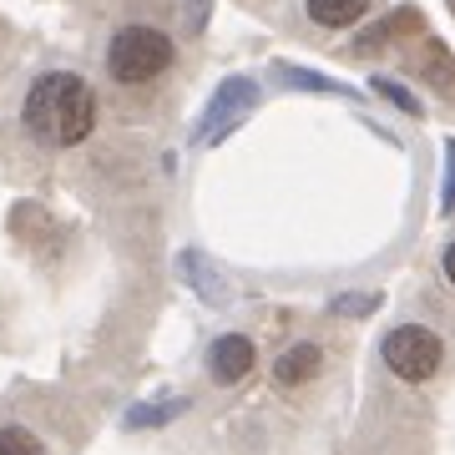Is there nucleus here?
Returning a JSON list of instances; mask_svg holds the SVG:
<instances>
[{
  "mask_svg": "<svg viewBox=\"0 0 455 455\" xmlns=\"http://www.w3.org/2000/svg\"><path fill=\"white\" fill-rule=\"evenodd\" d=\"M26 127L51 147H76L92 137L97 127V97H92V86L82 76H71V71H46V76H36L31 92H26Z\"/></svg>",
  "mask_w": 455,
  "mask_h": 455,
  "instance_id": "obj_1",
  "label": "nucleus"
},
{
  "mask_svg": "<svg viewBox=\"0 0 455 455\" xmlns=\"http://www.w3.org/2000/svg\"><path fill=\"white\" fill-rule=\"evenodd\" d=\"M167 61H172V41L157 26H122L112 36V46H107V71L127 86H142L152 76H163Z\"/></svg>",
  "mask_w": 455,
  "mask_h": 455,
  "instance_id": "obj_2",
  "label": "nucleus"
},
{
  "mask_svg": "<svg viewBox=\"0 0 455 455\" xmlns=\"http://www.w3.org/2000/svg\"><path fill=\"white\" fill-rule=\"evenodd\" d=\"M379 355H385L390 374H400L405 385H425V379L440 370L445 349H440V339L425 324H400V329H390V334H385Z\"/></svg>",
  "mask_w": 455,
  "mask_h": 455,
  "instance_id": "obj_3",
  "label": "nucleus"
},
{
  "mask_svg": "<svg viewBox=\"0 0 455 455\" xmlns=\"http://www.w3.org/2000/svg\"><path fill=\"white\" fill-rule=\"evenodd\" d=\"M259 101V86L248 82V76H233V82H223L218 92H212V101H208V112H203V127H197V137H218V132L228 127V122H238V116L248 112Z\"/></svg>",
  "mask_w": 455,
  "mask_h": 455,
  "instance_id": "obj_4",
  "label": "nucleus"
},
{
  "mask_svg": "<svg viewBox=\"0 0 455 455\" xmlns=\"http://www.w3.org/2000/svg\"><path fill=\"white\" fill-rule=\"evenodd\" d=\"M248 370H253V344H248L243 334H223V339H212L208 374L218 379V385H238V379H248Z\"/></svg>",
  "mask_w": 455,
  "mask_h": 455,
  "instance_id": "obj_5",
  "label": "nucleus"
},
{
  "mask_svg": "<svg viewBox=\"0 0 455 455\" xmlns=\"http://www.w3.org/2000/svg\"><path fill=\"white\" fill-rule=\"evenodd\" d=\"M319 364H324V355H319V344H293L289 355H278L274 379L293 390V385H309L314 374H319Z\"/></svg>",
  "mask_w": 455,
  "mask_h": 455,
  "instance_id": "obj_6",
  "label": "nucleus"
},
{
  "mask_svg": "<svg viewBox=\"0 0 455 455\" xmlns=\"http://www.w3.org/2000/svg\"><path fill=\"white\" fill-rule=\"evenodd\" d=\"M364 11H370V0H309V20H319V26H329V31L355 26Z\"/></svg>",
  "mask_w": 455,
  "mask_h": 455,
  "instance_id": "obj_7",
  "label": "nucleus"
},
{
  "mask_svg": "<svg viewBox=\"0 0 455 455\" xmlns=\"http://www.w3.org/2000/svg\"><path fill=\"white\" fill-rule=\"evenodd\" d=\"M0 455H46L26 425H0Z\"/></svg>",
  "mask_w": 455,
  "mask_h": 455,
  "instance_id": "obj_8",
  "label": "nucleus"
},
{
  "mask_svg": "<svg viewBox=\"0 0 455 455\" xmlns=\"http://www.w3.org/2000/svg\"><path fill=\"white\" fill-rule=\"evenodd\" d=\"M182 405H142V410H132L127 425H157V420H172Z\"/></svg>",
  "mask_w": 455,
  "mask_h": 455,
  "instance_id": "obj_9",
  "label": "nucleus"
},
{
  "mask_svg": "<svg viewBox=\"0 0 455 455\" xmlns=\"http://www.w3.org/2000/svg\"><path fill=\"white\" fill-rule=\"evenodd\" d=\"M374 86H379V92H385V97H390V101H395V107H405V112H410V116L420 112V101L410 97L405 86H395V82H374Z\"/></svg>",
  "mask_w": 455,
  "mask_h": 455,
  "instance_id": "obj_10",
  "label": "nucleus"
},
{
  "mask_svg": "<svg viewBox=\"0 0 455 455\" xmlns=\"http://www.w3.org/2000/svg\"><path fill=\"white\" fill-rule=\"evenodd\" d=\"M374 304H379V299H374V293H349V299H339V304H334V309H339V314H370Z\"/></svg>",
  "mask_w": 455,
  "mask_h": 455,
  "instance_id": "obj_11",
  "label": "nucleus"
},
{
  "mask_svg": "<svg viewBox=\"0 0 455 455\" xmlns=\"http://www.w3.org/2000/svg\"><path fill=\"white\" fill-rule=\"evenodd\" d=\"M445 208H455V142H451V178H445Z\"/></svg>",
  "mask_w": 455,
  "mask_h": 455,
  "instance_id": "obj_12",
  "label": "nucleus"
},
{
  "mask_svg": "<svg viewBox=\"0 0 455 455\" xmlns=\"http://www.w3.org/2000/svg\"><path fill=\"white\" fill-rule=\"evenodd\" d=\"M445 278H451V283H455V243L445 248Z\"/></svg>",
  "mask_w": 455,
  "mask_h": 455,
  "instance_id": "obj_13",
  "label": "nucleus"
}]
</instances>
